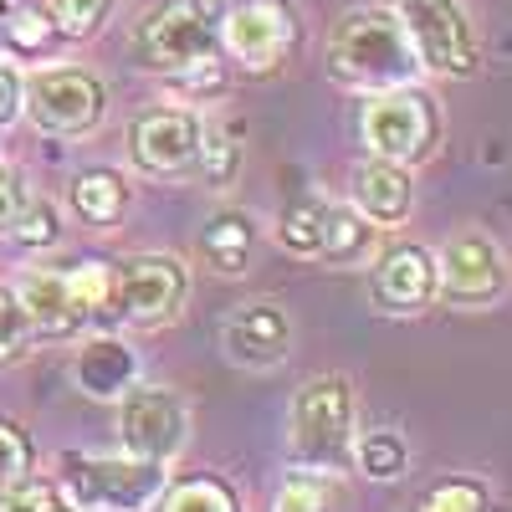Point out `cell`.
I'll list each match as a JSON object with an SVG mask.
<instances>
[{"instance_id": "4", "label": "cell", "mask_w": 512, "mask_h": 512, "mask_svg": "<svg viewBox=\"0 0 512 512\" xmlns=\"http://www.w3.org/2000/svg\"><path fill=\"white\" fill-rule=\"evenodd\" d=\"M359 139L374 159L390 164H420L436 154L441 139V108L431 93H420L415 82L405 88H384L369 98L364 118H359Z\"/></svg>"}, {"instance_id": "22", "label": "cell", "mask_w": 512, "mask_h": 512, "mask_svg": "<svg viewBox=\"0 0 512 512\" xmlns=\"http://www.w3.org/2000/svg\"><path fill=\"white\" fill-rule=\"evenodd\" d=\"M349 456L359 461V472H364L369 482H395V477L405 472V461H410V451H405V441H400L395 431H369V436H359V441L349 446Z\"/></svg>"}, {"instance_id": "28", "label": "cell", "mask_w": 512, "mask_h": 512, "mask_svg": "<svg viewBox=\"0 0 512 512\" xmlns=\"http://www.w3.org/2000/svg\"><path fill=\"white\" fill-rule=\"evenodd\" d=\"M47 11L62 36H93L103 26V16L113 11V0H47Z\"/></svg>"}, {"instance_id": "26", "label": "cell", "mask_w": 512, "mask_h": 512, "mask_svg": "<svg viewBox=\"0 0 512 512\" xmlns=\"http://www.w3.org/2000/svg\"><path fill=\"white\" fill-rule=\"evenodd\" d=\"M328 502H333V487L323 482V472H297L277 487L272 512H328Z\"/></svg>"}, {"instance_id": "37", "label": "cell", "mask_w": 512, "mask_h": 512, "mask_svg": "<svg viewBox=\"0 0 512 512\" xmlns=\"http://www.w3.org/2000/svg\"><path fill=\"white\" fill-rule=\"evenodd\" d=\"M11 6H16V0H0V21H6V11H11Z\"/></svg>"}, {"instance_id": "24", "label": "cell", "mask_w": 512, "mask_h": 512, "mask_svg": "<svg viewBox=\"0 0 512 512\" xmlns=\"http://www.w3.org/2000/svg\"><path fill=\"white\" fill-rule=\"evenodd\" d=\"M236 164H241V149L221 134V128H200V144H195V169L205 175V185H231L236 175Z\"/></svg>"}, {"instance_id": "16", "label": "cell", "mask_w": 512, "mask_h": 512, "mask_svg": "<svg viewBox=\"0 0 512 512\" xmlns=\"http://www.w3.org/2000/svg\"><path fill=\"white\" fill-rule=\"evenodd\" d=\"M16 303L26 308L31 333L62 338V333L82 328V313H77L72 292H67V272H26L21 287H16Z\"/></svg>"}, {"instance_id": "29", "label": "cell", "mask_w": 512, "mask_h": 512, "mask_svg": "<svg viewBox=\"0 0 512 512\" xmlns=\"http://www.w3.org/2000/svg\"><path fill=\"white\" fill-rule=\"evenodd\" d=\"M31 477V441L16 420H0V492Z\"/></svg>"}, {"instance_id": "17", "label": "cell", "mask_w": 512, "mask_h": 512, "mask_svg": "<svg viewBox=\"0 0 512 512\" xmlns=\"http://www.w3.org/2000/svg\"><path fill=\"white\" fill-rule=\"evenodd\" d=\"M134 379H139V359L128 344H118V338H98V344H88L77 359V384L93 400H123L134 390Z\"/></svg>"}, {"instance_id": "21", "label": "cell", "mask_w": 512, "mask_h": 512, "mask_svg": "<svg viewBox=\"0 0 512 512\" xmlns=\"http://www.w3.org/2000/svg\"><path fill=\"white\" fill-rule=\"evenodd\" d=\"M0 31H6L11 52H21V57H41L62 36L57 21H52V11L47 6H31V0H16V6L6 11V21H0Z\"/></svg>"}, {"instance_id": "2", "label": "cell", "mask_w": 512, "mask_h": 512, "mask_svg": "<svg viewBox=\"0 0 512 512\" xmlns=\"http://www.w3.org/2000/svg\"><path fill=\"white\" fill-rule=\"evenodd\" d=\"M164 461L144 456H62V482L57 492L77 512H149L164 497Z\"/></svg>"}, {"instance_id": "20", "label": "cell", "mask_w": 512, "mask_h": 512, "mask_svg": "<svg viewBox=\"0 0 512 512\" xmlns=\"http://www.w3.org/2000/svg\"><path fill=\"white\" fill-rule=\"evenodd\" d=\"M123 205H128V185L113 169H88V175L72 180V210L88 226H113L123 216Z\"/></svg>"}, {"instance_id": "19", "label": "cell", "mask_w": 512, "mask_h": 512, "mask_svg": "<svg viewBox=\"0 0 512 512\" xmlns=\"http://www.w3.org/2000/svg\"><path fill=\"white\" fill-rule=\"evenodd\" d=\"M369 236H374V226L359 216V210H349V205H328V200H323L318 251H313V256H328L333 267H349V262H359V256L369 251Z\"/></svg>"}, {"instance_id": "31", "label": "cell", "mask_w": 512, "mask_h": 512, "mask_svg": "<svg viewBox=\"0 0 512 512\" xmlns=\"http://www.w3.org/2000/svg\"><path fill=\"white\" fill-rule=\"evenodd\" d=\"M62 492H57V482H36V477H26V482H16L11 492H0V512H62Z\"/></svg>"}, {"instance_id": "15", "label": "cell", "mask_w": 512, "mask_h": 512, "mask_svg": "<svg viewBox=\"0 0 512 512\" xmlns=\"http://www.w3.org/2000/svg\"><path fill=\"white\" fill-rule=\"evenodd\" d=\"M349 190H354V210L369 226H400L410 216V175H405V164L364 159L349 175Z\"/></svg>"}, {"instance_id": "3", "label": "cell", "mask_w": 512, "mask_h": 512, "mask_svg": "<svg viewBox=\"0 0 512 512\" xmlns=\"http://www.w3.org/2000/svg\"><path fill=\"white\" fill-rule=\"evenodd\" d=\"M287 441H292V456L313 466V472L344 466L354 446V384L344 374H313L292 395Z\"/></svg>"}, {"instance_id": "1", "label": "cell", "mask_w": 512, "mask_h": 512, "mask_svg": "<svg viewBox=\"0 0 512 512\" xmlns=\"http://www.w3.org/2000/svg\"><path fill=\"white\" fill-rule=\"evenodd\" d=\"M328 72L359 93H384V88H405L420 77L415 47L400 26L395 11L379 6H359L328 36Z\"/></svg>"}, {"instance_id": "34", "label": "cell", "mask_w": 512, "mask_h": 512, "mask_svg": "<svg viewBox=\"0 0 512 512\" xmlns=\"http://www.w3.org/2000/svg\"><path fill=\"white\" fill-rule=\"evenodd\" d=\"M26 180H21V169L16 164H0V236H6L16 221H21V210H26Z\"/></svg>"}, {"instance_id": "10", "label": "cell", "mask_w": 512, "mask_h": 512, "mask_svg": "<svg viewBox=\"0 0 512 512\" xmlns=\"http://www.w3.org/2000/svg\"><path fill=\"white\" fill-rule=\"evenodd\" d=\"M221 41L246 72H272L297 47V16L287 0H236L221 16Z\"/></svg>"}, {"instance_id": "8", "label": "cell", "mask_w": 512, "mask_h": 512, "mask_svg": "<svg viewBox=\"0 0 512 512\" xmlns=\"http://www.w3.org/2000/svg\"><path fill=\"white\" fill-rule=\"evenodd\" d=\"M118 436L128 456L169 466L190 441V410L180 390H169V384H134L118 405Z\"/></svg>"}, {"instance_id": "12", "label": "cell", "mask_w": 512, "mask_h": 512, "mask_svg": "<svg viewBox=\"0 0 512 512\" xmlns=\"http://www.w3.org/2000/svg\"><path fill=\"white\" fill-rule=\"evenodd\" d=\"M195 144H200V118L185 108H149L128 128V149L144 175H164L175 180L195 164Z\"/></svg>"}, {"instance_id": "13", "label": "cell", "mask_w": 512, "mask_h": 512, "mask_svg": "<svg viewBox=\"0 0 512 512\" xmlns=\"http://www.w3.org/2000/svg\"><path fill=\"white\" fill-rule=\"evenodd\" d=\"M221 349L241 369H272L292 349V318L277 303H241L221 323Z\"/></svg>"}, {"instance_id": "36", "label": "cell", "mask_w": 512, "mask_h": 512, "mask_svg": "<svg viewBox=\"0 0 512 512\" xmlns=\"http://www.w3.org/2000/svg\"><path fill=\"white\" fill-rule=\"evenodd\" d=\"M231 6H236V0H190V11H195V16H205L210 26H216V21H221Z\"/></svg>"}, {"instance_id": "27", "label": "cell", "mask_w": 512, "mask_h": 512, "mask_svg": "<svg viewBox=\"0 0 512 512\" xmlns=\"http://www.w3.org/2000/svg\"><path fill=\"white\" fill-rule=\"evenodd\" d=\"M318 221H323V200H297L282 210V226H277V241L287 251H303L313 256L318 251Z\"/></svg>"}, {"instance_id": "30", "label": "cell", "mask_w": 512, "mask_h": 512, "mask_svg": "<svg viewBox=\"0 0 512 512\" xmlns=\"http://www.w3.org/2000/svg\"><path fill=\"white\" fill-rule=\"evenodd\" d=\"M11 236L21 241V246H57V236H62V226H57V205L52 200H26V210H21V221L11 226Z\"/></svg>"}, {"instance_id": "14", "label": "cell", "mask_w": 512, "mask_h": 512, "mask_svg": "<svg viewBox=\"0 0 512 512\" xmlns=\"http://www.w3.org/2000/svg\"><path fill=\"white\" fill-rule=\"evenodd\" d=\"M374 297L390 313H420L436 303V256L425 246H400L379 262L374 272Z\"/></svg>"}, {"instance_id": "6", "label": "cell", "mask_w": 512, "mask_h": 512, "mask_svg": "<svg viewBox=\"0 0 512 512\" xmlns=\"http://www.w3.org/2000/svg\"><path fill=\"white\" fill-rule=\"evenodd\" d=\"M190 297V272L180 256L169 251H144V256H128V262L113 267V313L134 328H159L169 323Z\"/></svg>"}, {"instance_id": "7", "label": "cell", "mask_w": 512, "mask_h": 512, "mask_svg": "<svg viewBox=\"0 0 512 512\" xmlns=\"http://www.w3.org/2000/svg\"><path fill=\"white\" fill-rule=\"evenodd\" d=\"M134 57L149 72L185 77L205 62H216V26L190 11V0H164L134 26Z\"/></svg>"}, {"instance_id": "9", "label": "cell", "mask_w": 512, "mask_h": 512, "mask_svg": "<svg viewBox=\"0 0 512 512\" xmlns=\"http://www.w3.org/2000/svg\"><path fill=\"white\" fill-rule=\"evenodd\" d=\"M21 108L31 113L36 128H47V134H88L108 108V93H103V82L82 67H47L26 82Z\"/></svg>"}, {"instance_id": "25", "label": "cell", "mask_w": 512, "mask_h": 512, "mask_svg": "<svg viewBox=\"0 0 512 512\" xmlns=\"http://www.w3.org/2000/svg\"><path fill=\"white\" fill-rule=\"evenodd\" d=\"M67 292H72L77 313H82V318H93L98 308L113 303V267H103V262H82V267H72V272H67Z\"/></svg>"}, {"instance_id": "35", "label": "cell", "mask_w": 512, "mask_h": 512, "mask_svg": "<svg viewBox=\"0 0 512 512\" xmlns=\"http://www.w3.org/2000/svg\"><path fill=\"white\" fill-rule=\"evenodd\" d=\"M21 93H26L21 72L0 62V128H11V123L21 118Z\"/></svg>"}, {"instance_id": "5", "label": "cell", "mask_w": 512, "mask_h": 512, "mask_svg": "<svg viewBox=\"0 0 512 512\" xmlns=\"http://www.w3.org/2000/svg\"><path fill=\"white\" fill-rule=\"evenodd\" d=\"M395 16L415 47L420 72H441V77L477 72V31L466 21L461 0H395Z\"/></svg>"}, {"instance_id": "38", "label": "cell", "mask_w": 512, "mask_h": 512, "mask_svg": "<svg viewBox=\"0 0 512 512\" xmlns=\"http://www.w3.org/2000/svg\"><path fill=\"white\" fill-rule=\"evenodd\" d=\"M62 512H77V507H72V502H62Z\"/></svg>"}, {"instance_id": "11", "label": "cell", "mask_w": 512, "mask_h": 512, "mask_svg": "<svg viewBox=\"0 0 512 512\" xmlns=\"http://www.w3.org/2000/svg\"><path fill=\"white\" fill-rule=\"evenodd\" d=\"M502 292H507V256L492 236L466 231L446 241V251L436 256V297L461 308H482V303H497Z\"/></svg>"}, {"instance_id": "18", "label": "cell", "mask_w": 512, "mask_h": 512, "mask_svg": "<svg viewBox=\"0 0 512 512\" xmlns=\"http://www.w3.org/2000/svg\"><path fill=\"white\" fill-rule=\"evenodd\" d=\"M251 246H256V226H251L246 210H221V216H216V221H205V231H200V251H205V262L216 267L221 277L246 272Z\"/></svg>"}, {"instance_id": "23", "label": "cell", "mask_w": 512, "mask_h": 512, "mask_svg": "<svg viewBox=\"0 0 512 512\" xmlns=\"http://www.w3.org/2000/svg\"><path fill=\"white\" fill-rule=\"evenodd\" d=\"M164 512H241V507H236V492L221 477H195V482H180L164 497Z\"/></svg>"}, {"instance_id": "32", "label": "cell", "mask_w": 512, "mask_h": 512, "mask_svg": "<svg viewBox=\"0 0 512 512\" xmlns=\"http://www.w3.org/2000/svg\"><path fill=\"white\" fill-rule=\"evenodd\" d=\"M425 512H487V487L466 482V477H451L425 497Z\"/></svg>"}, {"instance_id": "33", "label": "cell", "mask_w": 512, "mask_h": 512, "mask_svg": "<svg viewBox=\"0 0 512 512\" xmlns=\"http://www.w3.org/2000/svg\"><path fill=\"white\" fill-rule=\"evenodd\" d=\"M26 338H31L26 308L16 303V292H6V287H0V364H11V359H21V349H26Z\"/></svg>"}]
</instances>
